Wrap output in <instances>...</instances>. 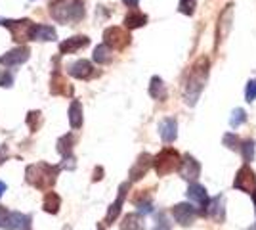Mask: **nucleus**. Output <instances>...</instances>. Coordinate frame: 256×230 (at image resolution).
<instances>
[{"label":"nucleus","mask_w":256,"mask_h":230,"mask_svg":"<svg viewBox=\"0 0 256 230\" xmlns=\"http://www.w3.org/2000/svg\"><path fill=\"white\" fill-rule=\"evenodd\" d=\"M69 75L75 77V79H90L94 75V67L88 60H78V62L69 66Z\"/></svg>","instance_id":"20"},{"label":"nucleus","mask_w":256,"mask_h":230,"mask_svg":"<svg viewBox=\"0 0 256 230\" xmlns=\"http://www.w3.org/2000/svg\"><path fill=\"white\" fill-rule=\"evenodd\" d=\"M56 39H58V35H56V29H54V27L32 23L31 41H56Z\"/></svg>","instance_id":"21"},{"label":"nucleus","mask_w":256,"mask_h":230,"mask_svg":"<svg viewBox=\"0 0 256 230\" xmlns=\"http://www.w3.org/2000/svg\"><path fill=\"white\" fill-rule=\"evenodd\" d=\"M153 230H170V224H168V220L164 217V213H159V215H157V226Z\"/></svg>","instance_id":"37"},{"label":"nucleus","mask_w":256,"mask_h":230,"mask_svg":"<svg viewBox=\"0 0 256 230\" xmlns=\"http://www.w3.org/2000/svg\"><path fill=\"white\" fill-rule=\"evenodd\" d=\"M120 230H146V222L140 213H128L122 217Z\"/></svg>","instance_id":"22"},{"label":"nucleus","mask_w":256,"mask_h":230,"mask_svg":"<svg viewBox=\"0 0 256 230\" xmlns=\"http://www.w3.org/2000/svg\"><path fill=\"white\" fill-rule=\"evenodd\" d=\"M159 134L162 138V142L170 144L178 138V123L174 117H164L159 123Z\"/></svg>","instance_id":"16"},{"label":"nucleus","mask_w":256,"mask_h":230,"mask_svg":"<svg viewBox=\"0 0 256 230\" xmlns=\"http://www.w3.org/2000/svg\"><path fill=\"white\" fill-rule=\"evenodd\" d=\"M130 33L122 27H107L104 31V41L109 48H115V50H122L130 44Z\"/></svg>","instance_id":"7"},{"label":"nucleus","mask_w":256,"mask_h":230,"mask_svg":"<svg viewBox=\"0 0 256 230\" xmlns=\"http://www.w3.org/2000/svg\"><path fill=\"white\" fill-rule=\"evenodd\" d=\"M252 201H254V205H256V190L252 192Z\"/></svg>","instance_id":"42"},{"label":"nucleus","mask_w":256,"mask_h":230,"mask_svg":"<svg viewBox=\"0 0 256 230\" xmlns=\"http://www.w3.org/2000/svg\"><path fill=\"white\" fill-rule=\"evenodd\" d=\"M62 167L60 165H50L46 161L40 163H32L25 169V180L31 184V186L38 188V190H50L58 180Z\"/></svg>","instance_id":"2"},{"label":"nucleus","mask_w":256,"mask_h":230,"mask_svg":"<svg viewBox=\"0 0 256 230\" xmlns=\"http://www.w3.org/2000/svg\"><path fill=\"white\" fill-rule=\"evenodd\" d=\"M195 8H197V0H180L178 4V12L184 16H193Z\"/></svg>","instance_id":"33"},{"label":"nucleus","mask_w":256,"mask_h":230,"mask_svg":"<svg viewBox=\"0 0 256 230\" xmlns=\"http://www.w3.org/2000/svg\"><path fill=\"white\" fill-rule=\"evenodd\" d=\"M146 23H148V16L142 14V12H130V14H126V18H124V27L126 29H140Z\"/></svg>","instance_id":"27"},{"label":"nucleus","mask_w":256,"mask_h":230,"mask_svg":"<svg viewBox=\"0 0 256 230\" xmlns=\"http://www.w3.org/2000/svg\"><path fill=\"white\" fill-rule=\"evenodd\" d=\"M234 188L245 192V194H252L256 190V175L252 173V169H250L248 165H243V167L237 171L235 180H234Z\"/></svg>","instance_id":"8"},{"label":"nucleus","mask_w":256,"mask_h":230,"mask_svg":"<svg viewBox=\"0 0 256 230\" xmlns=\"http://www.w3.org/2000/svg\"><path fill=\"white\" fill-rule=\"evenodd\" d=\"M102 178H104V169H102V167H96V171H94V182L102 180Z\"/></svg>","instance_id":"38"},{"label":"nucleus","mask_w":256,"mask_h":230,"mask_svg":"<svg viewBox=\"0 0 256 230\" xmlns=\"http://www.w3.org/2000/svg\"><path fill=\"white\" fill-rule=\"evenodd\" d=\"M206 215L216 222H224L226 219V197L224 196H216L208 201V209H206Z\"/></svg>","instance_id":"17"},{"label":"nucleus","mask_w":256,"mask_h":230,"mask_svg":"<svg viewBox=\"0 0 256 230\" xmlns=\"http://www.w3.org/2000/svg\"><path fill=\"white\" fill-rule=\"evenodd\" d=\"M113 60V54H111V48L107 44H98L94 48V62L100 64V66H106Z\"/></svg>","instance_id":"28"},{"label":"nucleus","mask_w":256,"mask_h":230,"mask_svg":"<svg viewBox=\"0 0 256 230\" xmlns=\"http://www.w3.org/2000/svg\"><path fill=\"white\" fill-rule=\"evenodd\" d=\"M180 153L174 148H164L153 157V167H155V173L159 176H166L180 169Z\"/></svg>","instance_id":"4"},{"label":"nucleus","mask_w":256,"mask_h":230,"mask_svg":"<svg viewBox=\"0 0 256 230\" xmlns=\"http://www.w3.org/2000/svg\"><path fill=\"white\" fill-rule=\"evenodd\" d=\"M246 230H256V224H252V226H250V228H246Z\"/></svg>","instance_id":"43"},{"label":"nucleus","mask_w":256,"mask_h":230,"mask_svg":"<svg viewBox=\"0 0 256 230\" xmlns=\"http://www.w3.org/2000/svg\"><path fill=\"white\" fill-rule=\"evenodd\" d=\"M224 146L230 148V150H239V148H241V140H239L237 134L228 132V134H224Z\"/></svg>","instance_id":"34"},{"label":"nucleus","mask_w":256,"mask_h":230,"mask_svg":"<svg viewBox=\"0 0 256 230\" xmlns=\"http://www.w3.org/2000/svg\"><path fill=\"white\" fill-rule=\"evenodd\" d=\"M50 92L56 94V96H71L73 94V87L58 71H54L52 81H50Z\"/></svg>","instance_id":"19"},{"label":"nucleus","mask_w":256,"mask_h":230,"mask_svg":"<svg viewBox=\"0 0 256 230\" xmlns=\"http://www.w3.org/2000/svg\"><path fill=\"white\" fill-rule=\"evenodd\" d=\"M14 85V75L10 71H0V87L10 88Z\"/></svg>","instance_id":"36"},{"label":"nucleus","mask_w":256,"mask_h":230,"mask_svg":"<svg viewBox=\"0 0 256 230\" xmlns=\"http://www.w3.org/2000/svg\"><path fill=\"white\" fill-rule=\"evenodd\" d=\"M29 58H31V50L27 46H18V48H14L10 52H6L4 56H0V64L6 67L22 66Z\"/></svg>","instance_id":"11"},{"label":"nucleus","mask_w":256,"mask_h":230,"mask_svg":"<svg viewBox=\"0 0 256 230\" xmlns=\"http://www.w3.org/2000/svg\"><path fill=\"white\" fill-rule=\"evenodd\" d=\"M245 98H246V102H254L256 100V79H252V81L246 83Z\"/></svg>","instance_id":"35"},{"label":"nucleus","mask_w":256,"mask_h":230,"mask_svg":"<svg viewBox=\"0 0 256 230\" xmlns=\"http://www.w3.org/2000/svg\"><path fill=\"white\" fill-rule=\"evenodd\" d=\"M206 77H208V60L201 58L192 66L190 73L186 77V83H184V102L190 108L197 104L204 88V83H206Z\"/></svg>","instance_id":"1"},{"label":"nucleus","mask_w":256,"mask_h":230,"mask_svg":"<svg viewBox=\"0 0 256 230\" xmlns=\"http://www.w3.org/2000/svg\"><path fill=\"white\" fill-rule=\"evenodd\" d=\"M0 25H4L10 31L14 41H18V43L31 41V29H32L31 20H0Z\"/></svg>","instance_id":"6"},{"label":"nucleus","mask_w":256,"mask_h":230,"mask_svg":"<svg viewBox=\"0 0 256 230\" xmlns=\"http://www.w3.org/2000/svg\"><path fill=\"white\" fill-rule=\"evenodd\" d=\"M6 157H8V148L6 146H0V163H4Z\"/></svg>","instance_id":"39"},{"label":"nucleus","mask_w":256,"mask_h":230,"mask_svg":"<svg viewBox=\"0 0 256 230\" xmlns=\"http://www.w3.org/2000/svg\"><path fill=\"white\" fill-rule=\"evenodd\" d=\"M4 192H6V182H2V180H0V197L4 196Z\"/></svg>","instance_id":"41"},{"label":"nucleus","mask_w":256,"mask_h":230,"mask_svg":"<svg viewBox=\"0 0 256 230\" xmlns=\"http://www.w3.org/2000/svg\"><path fill=\"white\" fill-rule=\"evenodd\" d=\"M186 196H188V199L192 201V203H195V207H199V215H206V209H208V194H206V188L201 186V184H197V182H193V184H190V188H188V192H186Z\"/></svg>","instance_id":"9"},{"label":"nucleus","mask_w":256,"mask_h":230,"mask_svg":"<svg viewBox=\"0 0 256 230\" xmlns=\"http://www.w3.org/2000/svg\"><path fill=\"white\" fill-rule=\"evenodd\" d=\"M150 96L153 100H159V102H164V100H166V96H168L166 87H164V83H162V79H160V77H153V79H151Z\"/></svg>","instance_id":"23"},{"label":"nucleus","mask_w":256,"mask_h":230,"mask_svg":"<svg viewBox=\"0 0 256 230\" xmlns=\"http://www.w3.org/2000/svg\"><path fill=\"white\" fill-rule=\"evenodd\" d=\"M151 167H153V155L142 153L136 159V163L132 165V169H130V182H136L142 176H146V173L150 171Z\"/></svg>","instance_id":"15"},{"label":"nucleus","mask_w":256,"mask_h":230,"mask_svg":"<svg viewBox=\"0 0 256 230\" xmlns=\"http://www.w3.org/2000/svg\"><path fill=\"white\" fill-rule=\"evenodd\" d=\"M134 203H136V207H138L140 215H150V213H153V201H151L150 196L134 197Z\"/></svg>","instance_id":"29"},{"label":"nucleus","mask_w":256,"mask_h":230,"mask_svg":"<svg viewBox=\"0 0 256 230\" xmlns=\"http://www.w3.org/2000/svg\"><path fill=\"white\" fill-rule=\"evenodd\" d=\"M0 228L6 230H29L31 228V217L23 215L20 211H8L0 205Z\"/></svg>","instance_id":"5"},{"label":"nucleus","mask_w":256,"mask_h":230,"mask_svg":"<svg viewBox=\"0 0 256 230\" xmlns=\"http://www.w3.org/2000/svg\"><path fill=\"white\" fill-rule=\"evenodd\" d=\"M241 152H243V159H245L246 163H250L252 159H254V150H256V142L254 140H245V142H241V148H239Z\"/></svg>","instance_id":"31"},{"label":"nucleus","mask_w":256,"mask_h":230,"mask_svg":"<svg viewBox=\"0 0 256 230\" xmlns=\"http://www.w3.org/2000/svg\"><path fill=\"white\" fill-rule=\"evenodd\" d=\"M246 121V111L243 108H237V110L232 111V117H230V125L237 129V127H241L243 123Z\"/></svg>","instance_id":"32"},{"label":"nucleus","mask_w":256,"mask_h":230,"mask_svg":"<svg viewBox=\"0 0 256 230\" xmlns=\"http://www.w3.org/2000/svg\"><path fill=\"white\" fill-rule=\"evenodd\" d=\"M122 4H126L128 8H136L140 4V0H122Z\"/></svg>","instance_id":"40"},{"label":"nucleus","mask_w":256,"mask_h":230,"mask_svg":"<svg viewBox=\"0 0 256 230\" xmlns=\"http://www.w3.org/2000/svg\"><path fill=\"white\" fill-rule=\"evenodd\" d=\"M180 175L186 178V180H197L199 178V175H201V165H199V161L193 157V155H190V153H186L184 157H182L180 161Z\"/></svg>","instance_id":"13"},{"label":"nucleus","mask_w":256,"mask_h":230,"mask_svg":"<svg viewBox=\"0 0 256 230\" xmlns=\"http://www.w3.org/2000/svg\"><path fill=\"white\" fill-rule=\"evenodd\" d=\"M98 230H104V228H102V226H100V228H98Z\"/></svg>","instance_id":"44"},{"label":"nucleus","mask_w":256,"mask_h":230,"mask_svg":"<svg viewBox=\"0 0 256 230\" xmlns=\"http://www.w3.org/2000/svg\"><path fill=\"white\" fill-rule=\"evenodd\" d=\"M232 23H234V6H226V10L218 18V29H216V46L224 41L228 33L232 31Z\"/></svg>","instance_id":"12"},{"label":"nucleus","mask_w":256,"mask_h":230,"mask_svg":"<svg viewBox=\"0 0 256 230\" xmlns=\"http://www.w3.org/2000/svg\"><path fill=\"white\" fill-rule=\"evenodd\" d=\"M42 121H44V117L40 111H29V113H27V125H29L31 132L38 131L40 125H42Z\"/></svg>","instance_id":"30"},{"label":"nucleus","mask_w":256,"mask_h":230,"mask_svg":"<svg viewBox=\"0 0 256 230\" xmlns=\"http://www.w3.org/2000/svg\"><path fill=\"white\" fill-rule=\"evenodd\" d=\"M197 215H199L197 209L190 205V203H178V205L172 207V217L182 226H192L195 219H197Z\"/></svg>","instance_id":"10"},{"label":"nucleus","mask_w":256,"mask_h":230,"mask_svg":"<svg viewBox=\"0 0 256 230\" xmlns=\"http://www.w3.org/2000/svg\"><path fill=\"white\" fill-rule=\"evenodd\" d=\"M62 207V197L58 196L56 192H46V196H44V201H42V209L46 213H50V215H56L58 211Z\"/></svg>","instance_id":"25"},{"label":"nucleus","mask_w":256,"mask_h":230,"mask_svg":"<svg viewBox=\"0 0 256 230\" xmlns=\"http://www.w3.org/2000/svg\"><path fill=\"white\" fill-rule=\"evenodd\" d=\"M69 123L73 129H80L82 127V104L78 100H73L69 106Z\"/></svg>","instance_id":"24"},{"label":"nucleus","mask_w":256,"mask_h":230,"mask_svg":"<svg viewBox=\"0 0 256 230\" xmlns=\"http://www.w3.org/2000/svg\"><path fill=\"white\" fill-rule=\"evenodd\" d=\"M130 190V182H122L120 186H118V196L117 199L109 205L107 209V215H106V224H113V220L117 219L118 215H120V209H122V203H124V199H126V192Z\"/></svg>","instance_id":"14"},{"label":"nucleus","mask_w":256,"mask_h":230,"mask_svg":"<svg viewBox=\"0 0 256 230\" xmlns=\"http://www.w3.org/2000/svg\"><path fill=\"white\" fill-rule=\"evenodd\" d=\"M50 14L58 23H76L84 18V4L80 0H62L52 4Z\"/></svg>","instance_id":"3"},{"label":"nucleus","mask_w":256,"mask_h":230,"mask_svg":"<svg viewBox=\"0 0 256 230\" xmlns=\"http://www.w3.org/2000/svg\"><path fill=\"white\" fill-rule=\"evenodd\" d=\"M88 44H90V39L84 37V35H76V37H71V39H65L64 43L60 44V54H73V52L84 48Z\"/></svg>","instance_id":"18"},{"label":"nucleus","mask_w":256,"mask_h":230,"mask_svg":"<svg viewBox=\"0 0 256 230\" xmlns=\"http://www.w3.org/2000/svg\"><path fill=\"white\" fill-rule=\"evenodd\" d=\"M73 146H75V134L69 132V134H65L58 140V152L62 153V157H71L73 155Z\"/></svg>","instance_id":"26"}]
</instances>
